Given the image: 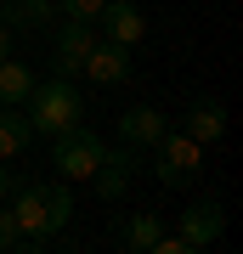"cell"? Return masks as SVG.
<instances>
[{
  "label": "cell",
  "instance_id": "obj_1",
  "mask_svg": "<svg viewBox=\"0 0 243 254\" xmlns=\"http://www.w3.org/2000/svg\"><path fill=\"white\" fill-rule=\"evenodd\" d=\"M11 220H17V232L28 237V249H51V237L74 220V192L68 187H45V181H28L17 187V203H11Z\"/></svg>",
  "mask_w": 243,
  "mask_h": 254
},
{
  "label": "cell",
  "instance_id": "obj_2",
  "mask_svg": "<svg viewBox=\"0 0 243 254\" xmlns=\"http://www.w3.org/2000/svg\"><path fill=\"white\" fill-rule=\"evenodd\" d=\"M23 102H28V125H34V136H63V130H74L80 113H85V96L74 91L63 73H57V79H34Z\"/></svg>",
  "mask_w": 243,
  "mask_h": 254
},
{
  "label": "cell",
  "instance_id": "obj_3",
  "mask_svg": "<svg viewBox=\"0 0 243 254\" xmlns=\"http://www.w3.org/2000/svg\"><path fill=\"white\" fill-rule=\"evenodd\" d=\"M198 170H204V141H192L181 125H170L153 141V175H159V187H170V192L175 187H192Z\"/></svg>",
  "mask_w": 243,
  "mask_h": 254
},
{
  "label": "cell",
  "instance_id": "obj_4",
  "mask_svg": "<svg viewBox=\"0 0 243 254\" xmlns=\"http://www.w3.org/2000/svg\"><path fill=\"white\" fill-rule=\"evenodd\" d=\"M102 153H108L102 136H96V130H85V125L51 136V164L68 175V181H90V175H96V164H102Z\"/></svg>",
  "mask_w": 243,
  "mask_h": 254
},
{
  "label": "cell",
  "instance_id": "obj_5",
  "mask_svg": "<svg viewBox=\"0 0 243 254\" xmlns=\"http://www.w3.org/2000/svg\"><path fill=\"white\" fill-rule=\"evenodd\" d=\"M96 23H80V17H63V28H57V46H51V68L63 73V79H74V73L85 68L90 46H96Z\"/></svg>",
  "mask_w": 243,
  "mask_h": 254
},
{
  "label": "cell",
  "instance_id": "obj_6",
  "mask_svg": "<svg viewBox=\"0 0 243 254\" xmlns=\"http://www.w3.org/2000/svg\"><path fill=\"white\" fill-rule=\"evenodd\" d=\"M175 232L187 237V249H192V254L209 249V243L226 232V203H221V198H198L187 215H175Z\"/></svg>",
  "mask_w": 243,
  "mask_h": 254
},
{
  "label": "cell",
  "instance_id": "obj_7",
  "mask_svg": "<svg viewBox=\"0 0 243 254\" xmlns=\"http://www.w3.org/2000/svg\"><path fill=\"white\" fill-rule=\"evenodd\" d=\"M85 79L90 85H130V46H113V40H96V46H90V57H85Z\"/></svg>",
  "mask_w": 243,
  "mask_h": 254
},
{
  "label": "cell",
  "instance_id": "obj_8",
  "mask_svg": "<svg viewBox=\"0 0 243 254\" xmlns=\"http://www.w3.org/2000/svg\"><path fill=\"white\" fill-rule=\"evenodd\" d=\"M96 34L113 40V46H136V40L147 34V17L136 11V0H108V6L96 11Z\"/></svg>",
  "mask_w": 243,
  "mask_h": 254
},
{
  "label": "cell",
  "instance_id": "obj_9",
  "mask_svg": "<svg viewBox=\"0 0 243 254\" xmlns=\"http://www.w3.org/2000/svg\"><path fill=\"white\" fill-rule=\"evenodd\" d=\"M136 164H142V158H136V147H113V153H102L96 175H90L102 203H119V198H125V187H130V170H136Z\"/></svg>",
  "mask_w": 243,
  "mask_h": 254
},
{
  "label": "cell",
  "instance_id": "obj_10",
  "mask_svg": "<svg viewBox=\"0 0 243 254\" xmlns=\"http://www.w3.org/2000/svg\"><path fill=\"white\" fill-rule=\"evenodd\" d=\"M164 130H170V119H164L159 108H130V113H119V141L136 147V153H142V147H153Z\"/></svg>",
  "mask_w": 243,
  "mask_h": 254
},
{
  "label": "cell",
  "instance_id": "obj_11",
  "mask_svg": "<svg viewBox=\"0 0 243 254\" xmlns=\"http://www.w3.org/2000/svg\"><path fill=\"white\" fill-rule=\"evenodd\" d=\"M159 232H164V215H153V209H136V215L113 220V237H119V243H125L130 254H153Z\"/></svg>",
  "mask_w": 243,
  "mask_h": 254
},
{
  "label": "cell",
  "instance_id": "obj_12",
  "mask_svg": "<svg viewBox=\"0 0 243 254\" xmlns=\"http://www.w3.org/2000/svg\"><path fill=\"white\" fill-rule=\"evenodd\" d=\"M28 141H34V125H28V113L0 108V164H17V158L28 153Z\"/></svg>",
  "mask_w": 243,
  "mask_h": 254
},
{
  "label": "cell",
  "instance_id": "obj_13",
  "mask_svg": "<svg viewBox=\"0 0 243 254\" xmlns=\"http://www.w3.org/2000/svg\"><path fill=\"white\" fill-rule=\"evenodd\" d=\"M181 130H187L192 141L215 147V141L226 136V108H221V102H198V108H187V119H181Z\"/></svg>",
  "mask_w": 243,
  "mask_h": 254
},
{
  "label": "cell",
  "instance_id": "obj_14",
  "mask_svg": "<svg viewBox=\"0 0 243 254\" xmlns=\"http://www.w3.org/2000/svg\"><path fill=\"white\" fill-rule=\"evenodd\" d=\"M28 85H34L28 63H17V57H0V108H17V102L28 96Z\"/></svg>",
  "mask_w": 243,
  "mask_h": 254
},
{
  "label": "cell",
  "instance_id": "obj_15",
  "mask_svg": "<svg viewBox=\"0 0 243 254\" xmlns=\"http://www.w3.org/2000/svg\"><path fill=\"white\" fill-rule=\"evenodd\" d=\"M11 28H45L51 23V0H6V17Z\"/></svg>",
  "mask_w": 243,
  "mask_h": 254
},
{
  "label": "cell",
  "instance_id": "obj_16",
  "mask_svg": "<svg viewBox=\"0 0 243 254\" xmlns=\"http://www.w3.org/2000/svg\"><path fill=\"white\" fill-rule=\"evenodd\" d=\"M0 249H6V254H34V249H28V237L17 232V220H11L6 203H0Z\"/></svg>",
  "mask_w": 243,
  "mask_h": 254
},
{
  "label": "cell",
  "instance_id": "obj_17",
  "mask_svg": "<svg viewBox=\"0 0 243 254\" xmlns=\"http://www.w3.org/2000/svg\"><path fill=\"white\" fill-rule=\"evenodd\" d=\"M102 6H108V0H57V11H63V17H80V23H96Z\"/></svg>",
  "mask_w": 243,
  "mask_h": 254
},
{
  "label": "cell",
  "instance_id": "obj_18",
  "mask_svg": "<svg viewBox=\"0 0 243 254\" xmlns=\"http://www.w3.org/2000/svg\"><path fill=\"white\" fill-rule=\"evenodd\" d=\"M11 40H17V34H11V23H0V57H11Z\"/></svg>",
  "mask_w": 243,
  "mask_h": 254
},
{
  "label": "cell",
  "instance_id": "obj_19",
  "mask_svg": "<svg viewBox=\"0 0 243 254\" xmlns=\"http://www.w3.org/2000/svg\"><path fill=\"white\" fill-rule=\"evenodd\" d=\"M6 192H11V170L0 164V203H6Z\"/></svg>",
  "mask_w": 243,
  "mask_h": 254
}]
</instances>
